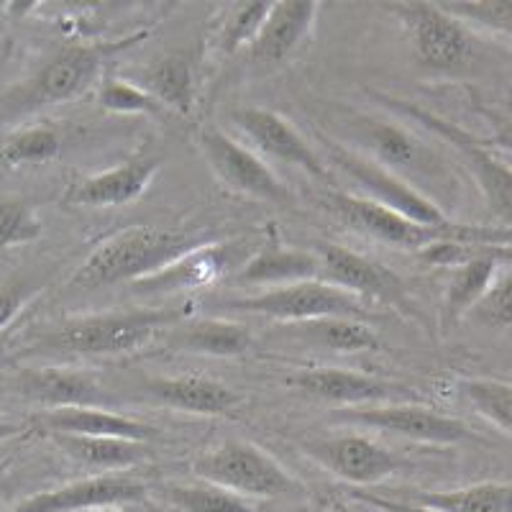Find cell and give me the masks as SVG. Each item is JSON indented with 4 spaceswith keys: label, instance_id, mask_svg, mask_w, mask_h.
Here are the masks:
<instances>
[{
    "label": "cell",
    "instance_id": "39",
    "mask_svg": "<svg viewBox=\"0 0 512 512\" xmlns=\"http://www.w3.org/2000/svg\"><path fill=\"white\" fill-rule=\"evenodd\" d=\"M31 290H34V285L26 277H8V280L0 282V331L21 313Z\"/></svg>",
    "mask_w": 512,
    "mask_h": 512
},
{
    "label": "cell",
    "instance_id": "3",
    "mask_svg": "<svg viewBox=\"0 0 512 512\" xmlns=\"http://www.w3.org/2000/svg\"><path fill=\"white\" fill-rule=\"evenodd\" d=\"M349 123L354 128L356 141L364 144V152L359 154L400 177L413 190L423 192L438 208H441V198L454 195L456 182L446 159L433 149L431 141L415 134L413 128L395 118L374 116H356Z\"/></svg>",
    "mask_w": 512,
    "mask_h": 512
},
{
    "label": "cell",
    "instance_id": "21",
    "mask_svg": "<svg viewBox=\"0 0 512 512\" xmlns=\"http://www.w3.org/2000/svg\"><path fill=\"white\" fill-rule=\"evenodd\" d=\"M233 264V249L231 244L221 246H198V249L187 251L180 259L167 264L159 272L149 274L144 280L134 282V292L139 295H157V292H182V290H198V287H208L226 277V272Z\"/></svg>",
    "mask_w": 512,
    "mask_h": 512
},
{
    "label": "cell",
    "instance_id": "41",
    "mask_svg": "<svg viewBox=\"0 0 512 512\" xmlns=\"http://www.w3.org/2000/svg\"><path fill=\"white\" fill-rule=\"evenodd\" d=\"M24 431V428H21V425H16V423H6V420H0V441H6V438H13V436H18V433Z\"/></svg>",
    "mask_w": 512,
    "mask_h": 512
},
{
    "label": "cell",
    "instance_id": "26",
    "mask_svg": "<svg viewBox=\"0 0 512 512\" xmlns=\"http://www.w3.org/2000/svg\"><path fill=\"white\" fill-rule=\"evenodd\" d=\"M139 88L152 95L159 108H169L180 116H190L195 111L198 85H195V67L187 54L172 52L154 59L141 75Z\"/></svg>",
    "mask_w": 512,
    "mask_h": 512
},
{
    "label": "cell",
    "instance_id": "22",
    "mask_svg": "<svg viewBox=\"0 0 512 512\" xmlns=\"http://www.w3.org/2000/svg\"><path fill=\"white\" fill-rule=\"evenodd\" d=\"M510 267V246H489L482 254L469 259L466 264L454 269V277L448 282V290L443 295L441 305V328L448 331L459 320L472 313L474 305L482 300L484 292L492 287L497 274Z\"/></svg>",
    "mask_w": 512,
    "mask_h": 512
},
{
    "label": "cell",
    "instance_id": "13",
    "mask_svg": "<svg viewBox=\"0 0 512 512\" xmlns=\"http://www.w3.org/2000/svg\"><path fill=\"white\" fill-rule=\"evenodd\" d=\"M315 254L320 259V280L326 285L349 292L361 303L374 300V303H384L390 308L413 313V303L405 295L402 282L390 269H384L382 264L336 244H320Z\"/></svg>",
    "mask_w": 512,
    "mask_h": 512
},
{
    "label": "cell",
    "instance_id": "33",
    "mask_svg": "<svg viewBox=\"0 0 512 512\" xmlns=\"http://www.w3.org/2000/svg\"><path fill=\"white\" fill-rule=\"evenodd\" d=\"M62 149V139L54 128L31 126L13 131L11 136L0 141V162L3 164H41L52 162Z\"/></svg>",
    "mask_w": 512,
    "mask_h": 512
},
{
    "label": "cell",
    "instance_id": "43",
    "mask_svg": "<svg viewBox=\"0 0 512 512\" xmlns=\"http://www.w3.org/2000/svg\"><path fill=\"white\" fill-rule=\"evenodd\" d=\"M333 512H354V510H349V505H344V502H336V505H333Z\"/></svg>",
    "mask_w": 512,
    "mask_h": 512
},
{
    "label": "cell",
    "instance_id": "38",
    "mask_svg": "<svg viewBox=\"0 0 512 512\" xmlns=\"http://www.w3.org/2000/svg\"><path fill=\"white\" fill-rule=\"evenodd\" d=\"M510 285V267H505L466 318H474L477 323H482L487 328H495V331H507L512 320Z\"/></svg>",
    "mask_w": 512,
    "mask_h": 512
},
{
    "label": "cell",
    "instance_id": "2",
    "mask_svg": "<svg viewBox=\"0 0 512 512\" xmlns=\"http://www.w3.org/2000/svg\"><path fill=\"white\" fill-rule=\"evenodd\" d=\"M198 246L203 244L185 231L159 226L126 228L111 239H105L85 259V264L72 277V285L82 290H98V287L121 285V282L134 285Z\"/></svg>",
    "mask_w": 512,
    "mask_h": 512
},
{
    "label": "cell",
    "instance_id": "40",
    "mask_svg": "<svg viewBox=\"0 0 512 512\" xmlns=\"http://www.w3.org/2000/svg\"><path fill=\"white\" fill-rule=\"evenodd\" d=\"M351 497L359 502H364V505L374 507V510H379V512H436V510H431V507H420V505H413V502L395 500V497L374 495V492H361V489L351 492Z\"/></svg>",
    "mask_w": 512,
    "mask_h": 512
},
{
    "label": "cell",
    "instance_id": "32",
    "mask_svg": "<svg viewBox=\"0 0 512 512\" xmlns=\"http://www.w3.org/2000/svg\"><path fill=\"white\" fill-rule=\"evenodd\" d=\"M461 395L487 423H492L502 436L512 431V387L502 379H461Z\"/></svg>",
    "mask_w": 512,
    "mask_h": 512
},
{
    "label": "cell",
    "instance_id": "29",
    "mask_svg": "<svg viewBox=\"0 0 512 512\" xmlns=\"http://www.w3.org/2000/svg\"><path fill=\"white\" fill-rule=\"evenodd\" d=\"M510 484L482 482L443 492H413L405 502L431 507L436 512H510Z\"/></svg>",
    "mask_w": 512,
    "mask_h": 512
},
{
    "label": "cell",
    "instance_id": "31",
    "mask_svg": "<svg viewBox=\"0 0 512 512\" xmlns=\"http://www.w3.org/2000/svg\"><path fill=\"white\" fill-rule=\"evenodd\" d=\"M164 497L177 512H269L254 500L233 495L228 489L208 482L169 484L164 487Z\"/></svg>",
    "mask_w": 512,
    "mask_h": 512
},
{
    "label": "cell",
    "instance_id": "27",
    "mask_svg": "<svg viewBox=\"0 0 512 512\" xmlns=\"http://www.w3.org/2000/svg\"><path fill=\"white\" fill-rule=\"evenodd\" d=\"M64 454L88 469H103L105 474L116 469H131L149 456V446L139 441L108 436H72V433H49Z\"/></svg>",
    "mask_w": 512,
    "mask_h": 512
},
{
    "label": "cell",
    "instance_id": "23",
    "mask_svg": "<svg viewBox=\"0 0 512 512\" xmlns=\"http://www.w3.org/2000/svg\"><path fill=\"white\" fill-rule=\"evenodd\" d=\"M36 425L47 433H72V436H108L146 443L157 436L149 423L113 413L108 408H64L39 415Z\"/></svg>",
    "mask_w": 512,
    "mask_h": 512
},
{
    "label": "cell",
    "instance_id": "4",
    "mask_svg": "<svg viewBox=\"0 0 512 512\" xmlns=\"http://www.w3.org/2000/svg\"><path fill=\"white\" fill-rule=\"evenodd\" d=\"M187 318L185 308L113 310V313L82 315L59 323L39 338V349L80 356H113L136 351L149 344L159 331L175 328Z\"/></svg>",
    "mask_w": 512,
    "mask_h": 512
},
{
    "label": "cell",
    "instance_id": "9",
    "mask_svg": "<svg viewBox=\"0 0 512 512\" xmlns=\"http://www.w3.org/2000/svg\"><path fill=\"white\" fill-rule=\"evenodd\" d=\"M223 305L231 310L285 320V323H310V320L323 318H367V305L356 300L354 295H349V292L326 285L323 280L274 287V290H264L259 295L228 300Z\"/></svg>",
    "mask_w": 512,
    "mask_h": 512
},
{
    "label": "cell",
    "instance_id": "1",
    "mask_svg": "<svg viewBox=\"0 0 512 512\" xmlns=\"http://www.w3.org/2000/svg\"><path fill=\"white\" fill-rule=\"evenodd\" d=\"M146 36L149 31L141 29L123 39L62 47L52 57L44 59L21 85L0 95V121H16V118L41 111V108L77 98L98 80L105 64L113 62L118 54L134 49Z\"/></svg>",
    "mask_w": 512,
    "mask_h": 512
},
{
    "label": "cell",
    "instance_id": "42",
    "mask_svg": "<svg viewBox=\"0 0 512 512\" xmlns=\"http://www.w3.org/2000/svg\"><path fill=\"white\" fill-rule=\"evenodd\" d=\"M93 512H136L134 507H105V510H93Z\"/></svg>",
    "mask_w": 512,
    "mask_h": 512
},
{
    "label": "cell",
    "instance_id": "19",
    "mask_svg": "<svg viewBox=\"0 0 512 512\" xmlns=\"http://www.w3.org/2000/svg\"><path fill=\"white\" fill-rule=\"evenodd\" d=\"M292 384L305 395L338 402V405H349V408H364V405H377V402L384 400L395 402L405 395L397 384L336 367L305 369V372L295 374Z\"/></svg>",
    "mask_w": 512,
    "mask_h": 512
},
{
    "label": "cell",
    "instance_id": "18",
    "mask_svg": "<svg viewBox=\"0 0 512 512\" xmlns=\"http://www.w3.org/2000/svg\"><path fill=\"white\" fill-rule=\"evenodd\" d=\"M159 169H162L159 157L126 159L118 167L77 182L67 195V203L85 205V208H116V205L134 203L152 187Z\"/></svg>",
    "mask_w": 512,
    "mask_h": 512
},
{
    "label": "cell",
    "instance_id": "8",
    "mask_svg": "<svg viewBox=\"0 0 512 512\" xmlns=\"http://www.w3.org/2000/svg\"><path fill=\"white\" fill-rule=\"evenodd\" d=\"M320 141L326 144L328 159H331L333 167L341 169V172L359 187V198H367L372 200V203L382 205V208L395 210V213L420 223V226L448 228L456 223L448 218L446 210H441L433 200L425 198L423 192L405 185L400 177H395L392 172L379 167L377 162H372L369 157L359 154L356 149H346V146H341L338 141L328 139V136L323 134H320Z\"/></svg>",
    "mask_w": 512,
    "mask_h": 512
},
{
    "label": "cell",
    "instance_id": "15",
    "mask_svg": "<svg viewBox=\"0 0 512 512\" xmlns=\"http://www.w3.org/2000/svg\"><path fill=\"white\" fill-rule=\"evenodd\" d=\"M233 121L262 154L303 169V172H308L310 177L320 182H333L328 164L318 157V152L308 144V139L277 111L254 105V108H244V111L236 113Z\"/></svg>",
    "mask_w": 512,
    "mask_h": 512
},
{
    "label": "cell",
    "instance_id": "28",
    "mask_svg": "<svg viewBox=\"0 0 512 512\" xmlns=\"http://www.w3.org/2000/svg\"><path fill=\"white\" fill-rule=\"evenodd\" d=\"M251 331L244 323L223 318L187 320L177 323L169 344L180 351L205 356H241L251 349Z\"/></svg>",
    "mask_w": 512,
    "mask_h": 512
},
{
    "label": "cell",
    "instance_id": "36",
    "mask_svg": "<svg viewBox=\"0 0 512 512\" xmlns=\"http://www.w3.org/2000/svg\"><path fill=\"white\" fill-rule=\"evenodd\" d=\"M100 105L105 111L121 113V116H157L162 111L157 100L144 88L121 77H105L100 88Z\"/></svg>",
    "mask_w": 512,
    "mask_h": 512
},
{
    "label": "cell",
    "instance_id": "30",
    "mask_svg": "<svg viewBox=\"0 0 512 512\" xmlns=\"http://www.w3.org/2000/svg\"><path fill=\"white\" fill-rule=\"evenodd\" d=\"M292 333L308 338L320 349H331L336 354H359V351H377L379 338L364 320L356 318H323L310 323H290Z\"/></svg>",
    "mask_w": 512,
    "mask_h": 512
},
{
    "label": "cell",
    "instance_id": "24",
    "mask_svg": "<svg viewBox=\"0 0 512 512\" xmlns=\"http://www.w3.org/2000/svg\"><path fill=\"white\" fill-rule=\"evenodd\" d=\"M236 280L251 287H287L297 282L320 280V259L315 251L290 249V246H264L251 254L239 269Z\"/></svg>",
    "mask_w": 512,
    "mask_h": 512
},
{
    "label": "cell",
    "instance_id": "16",
    "mask_svg": "<svg viewBox=\"0 0 512 512\" xmlns=\"http://www.w3.org/2000/svg\"><path fill=\"white\" fill-rule=\"evenodd\" d=\"M305 454L344 482L367 487L382 482L400 469L402 461L392 451L367 436H336L305 443Z\"/></svg>",
    "mask_w": 512,
    "mask_h": 512
},
{
    "label": "cell",
    "instance_id": "37",
    "mask_svg": "<svg viewBox=\"0 0 512 512\" xmlns=\"http://www.w3.org/2000/svg\"><path fill=\"white\" fill-rule=\"evenodd\" d=\"M41 236V221L26 200L0 198V249L31 244Z\"/></svg>",
    "mask_w": 512,
    "mask_h": 512
},
{
    "label": "cell",
    "instance_id": "35",
    "mask_svg": "<svg viewBox=\"0 0 512 512\" xmlns=\"http://www.w3.org/2000/svg\"><path fill=\"white\" fill-rule=\"evenodd\" d=\"M272 3H236L226 11L223 24L218 26V49L223 54H236L241 49H249L254 36L262 29Z\"/></svg>",
    "mask_w": 512,
    "mask_h": 512
},
{
    "label": "cell",
    "instance_id": "20",
    "mask_svg": "<svg viewBox=\"0 0 512 512\" xmlns=\"http://www.w3.org/2000/svg\"><path fill=\"white\" fill-rule=\"evenodd\" d=\"M18 392L52 410L105 408L111 397L85 369H31L18 379Z\"/></svg>",
    "mask_w": 512,
    "mask_h": 512
},
{
    "label": "cell",
    "instance_id": "11",
    "mask_svg": "<svg viewBox=\"0 0 512 512\" xmlns=\"http://www.w3.org/2000/svg\"><path fill=\"white\" fill-rule=\"evenodd\" d=\"M336 420L410 438V441L438 443V446H454V443L474 438L472 433L466 431V425L461 420L448 418V415L436 413V410L425 408V405H413V402L346 408L336 413Z\"/></svg>",
    "mask_w": 512,
    "mask_h": 512
},
{
    "label": "cell",
    "instance_id": "14",
    "mask_svg": "<svg viewBox=\"0 0 512 512\" xmlns=\"http://www.w3.org/2000/svg\"><path fill=\"white\" fill-rule=\"evenodd\" d=\"M144 482L123 474H95L29 497L8 512H93L105 507H136L146 500Z\"/></svg>",
    "mask_w": 512,
    "mask_h": 512
},
{
    "label": "cell",
    "instance_id": "10",
    "mask_svg": "<svg viewBox=\"0 0 512 512\" xmlns=\"http://www.w3.org/2000/svg\"><path fill=\"white\" fill-rule=\"evenodd\" d=\"M387 8L390 13H395V18L408 34L415 59L425 67L454 70L472 54L474 34H469L456 18L448 16L438 3L405 0V3H392Z\"/></svg>",
    "mask_w": 512,
    "mask_h": 512
},
{
    "label": "cell",
    "instance_id": "5",
    "mask_svg": "<svg viewBox=\"0 0 512 512\" xmlns=\"http://www.w3.org/2000/svg\"><path fill=\"white\" fill-rule=\"evenodd\" d=\"M328 205L336 213V218L351 231L379 241V244L395 246V249L420 251L436 241H472V244L489 246H510V228H484V226H461L454 223L448 228H428L410 218L400 216L395 210H387L382 205L372 203L359 195H346V192H333Z\"/></svg>",
    "mask_w": 512,
    "mask_h": 512
},
{
    "label": "cell",
    "instance_id": "7",
    "mask_svg": "<svg viewBox=\"0 0 512 512\" xmlns=\"http://www.w3.org/2000/svg\"><path fill=\"white\" fill-rule=\"evenodd\" d=\"M379 103H384L387 108H392L395 113H400L402 118H408V121L420 123L423 128H428L433 136L446 141L451 149H456L461 157V162L469 167V172L477 180V187L482 190L484 200H487L489 210L500 218L502 223L510 221L512 216V175L507 162L495 157V152L489 149L484 141H479L477 136H472L464 128L454 126V123H448L446 118L436 116V113H428L418 105H410L405 100L390 98V95H379L372 93Z\"/></svg>",
    "mask_w": 512,
    "mask_h": 512
},
{
    "label": "cell",
    "instance_id": "6",
    "mask_svg": "<svg viewBox=\"0 0 512 512\" xmlns=\"http://www.w3.org/2000/svg\"><path fill=\"white\" fill-rule=\"evenodd\" d=\"M203 482L228 489L246 500L285 497L300 492V484L285 472L280 461L249 441H226L192 464Z\"/></svg>",
    "mask_w": 512,
    "mask_h": 512
},
{
    "label": "cell",
    "instance_id": "25",
    "mask_svg": "<svg viewBox=\"0 0 512 512\" xmlns=\"http://www.w3.org/2000/svg\"><path fill=\"white\" fill-rule=\"evenodd\" d=\"M149 392L169 408L192 415H223L239 405V395L231 387L216 379L195 377V374L152 379Z\"/></svg>",
    "mask_w": 512,
    "mask_h": 512
},
{
    "label": "cell",
    "instance_id": "34",
    "mask_svg": "<svg viewBox=\"0 0 512 512\" xmlns=\"http://www.w3.org/2000/svg\"><path fill=\"white\" fill-rule=\"evenodd\" d=\"M451 18H456L469 34L510 36L512 31V3L510 0H461V3H438Z\"/></svg>",
    "mask_w": 512,
    "mask_h": 512
},
{
    "label": "cell",
    "instance_id": "12",
    "mask_svg": "<svg viewBox=\"0 0 512 512\" xmlns=\"http://www.w3.org/2000/svg\"><path fill=\"white\" fill-rule=\"evenodd\" d=\"M198 146L218 180L231 190L256 200H267V203H282L287 198L285 187L267 167V162H262L251 149L223 134L221 128H200Z\"/></svg>",
    "mask_w": 512,
    "mask_h": 512
},
{
    "label": "cell",
    "instance_id": "17",
    "mask_svg": "<svg viewBox=\"0 0 512 512\" xmlns=\"http://www.w3.org/2000/svg\"><path fill=\"white\" fill-rule=\"evenodd\" d=\"M320 3L313 0H285L272 3L262 29L254 36L246 54L254 64H280L295 54V49L310 36L318 18Z\"/></svg>",
    "mask_w": 512,
    "mask_h": 512
}]
</instances>
